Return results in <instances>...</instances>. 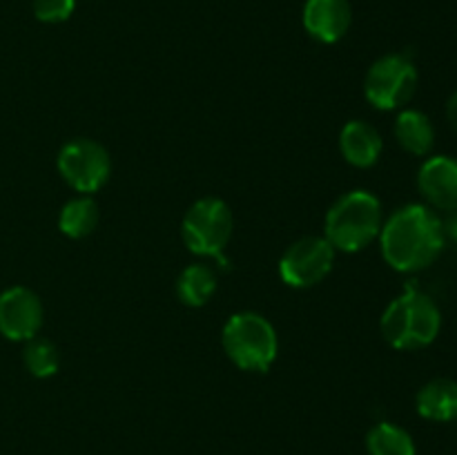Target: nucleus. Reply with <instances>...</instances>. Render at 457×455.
<instances>
[{"label": "nucleus", "mask_w": 457, "mask_h": 455, "mask_svg": "<svg viewBox=\"0 0 457 455\" xmlns=\"http://www.w3.org/2000/svg\"><path fill=\"white\" fill-rule=\"evenodd\" d=\"M384 226L382 203L369 190H353L330 205L324 236L335 250L360 252L373 244Z\"/></svg>", "instance_id": "f03ea898"}, {"label": "nucleus", "mask_w": 457, "mask_h": 455, "mask_svg": "<svg viewBox=\"0 0 457 455\" xmlns=\"http://www.w3.org/2000/svg\"><path fill=\"white\" fill-rule=\"evenodd\" d=\"M339 150L353 168H373L384 150L382 134L366 120H348L339 134Z\"/></svg>", "instance_id": "f8f14e48"}, {"label": "nucleus", "mask_w": 457, "mask_h": 455, "mask_svg": "<svg viewBox=\"0 0 457 455\" xmlns=\"http://www.w3.org/2000/svg\"><path fill=\"white\" fill-rule=\"evenodd\" d=\"M235 230V217L230 205L217 196H204L187 208L181 223V236L186 248L199 257H214L226 266L223 250L230 244Z\"/></svg>", "instance_id": "39448f33"}, {"label": "nucleus", "mask_w": 457, "mask_h": 455, "mask_svg": "<svg viewBox=\"0 0 457 455\" xmlns=\"http://www.w3.org/2000/svg\"><path fill=\"white\" fill-rule=\"evenodd\" d=\"M31 9L40 22L56 25V22H65L74 13L76 0H34Z\"/></svg>", "instance_id": "6ab92c4d"}, {"label": "nucleus", "mask_w": 457, "mask_h": 455, "mask_svg": "<svg viewBox=\"0 0 457 455\" xmlns=\"http://www.w3.org/2000/svg\"><path fill=\"white\" fill-rule=\"evenodd\" d=\"M446 120L457 132V92L451 94V98L446 101Z\"/></svg>", "instance_id": "aec40b11"}, {"label": "nucleus", "mask_w": 457, "mask_h": 455, "mask_svg": "<svg viewBox=\"0 0 457 455\" xmlns=\"http://www.w3.org/2000/svg\"><path fill=\"white\" fill-rule=\"evenodd\" d=\"M418 413L431 422H453L457 419V382L437 377L424 384L415 397Z\"/></svg>", "instance_id": "ddd939ff"}, {"label": "nucleus", "mask_w": 457, "mask_h": 455, "mask_svg": "<svg viewBox=\"0 0 457 455\" xmlns=\"http://www.w3.org/2000/svg\"><path fill=\"white\" fill-rule=\"evenodd\" d=\"M382 257L393 270L420 272L445 248V226L428 205L409 203L395 210L379 232Z\"/></svg>", "instance_id": "f257e3e1"}, {"label": "nucleus", "mask_w": 457, "mask_h": 455, "mask_svg": "<svg viewBox=\"0 0 457 455\" xmlns=\"http://www.w3.org/2000/svg\"><path fill=\"white\" fill-rule=\"evenodd\" d=\"M369 455H415V442L406 428L391 422H379L366 435Z\"/></svg>", "instance_id": "f3484780"}, {"label": "nucleus", "mask_w": 457, "mask_h": 455, "mask_svg": "<svg viewBox=\"0 0 457 455\" xmlns=\"http://www.w3.org/2000/svg\"><path fill=\"white\" fill-rule=\"evenodd\" d=\"M214 290H217V275L205 263H192L177 279V297L190 308L205 306L212 299Z\"/></svg>", "instance_id": "dca6fc26"}, {"label": "nucleus", "mask_w": 457, "mask_h": 455, "mask_svg": "<svg viewBox=\"0 0 457 455\" xmlns=\"http://www.w3.org/2000/svg\"><path fill=\"white\" fill-rule=\"evenodd\" d=\"M418 190L428 208L457 212V159L453 156H431L418 172Z\"/></svg>", "instance_id": "9d476101"}, {"label": "nucleus", "mask_w": 457, "mask_h": 455, "mask_svg": "<svg viewBox=\"0 0 457 455\" xmlns=\"http://www.w3.org/2000/svg\"><path fill=\"white\" fill-rule=\"evenodd\" d=\"M393 132L402 150L413 156H427L436 145V128L431 119L420 110L400 112Z\"/></svg>", "instance_id": "4468645a"}, {"label": "nucleus", "mask_w": 457, "mask_h": 455, "mask_svg": "<svg viewBox=\"0 0 457 455\" xmlns=\"http://www.w3.org/2000/svg\"><path fill=\"white\" fill-rule=\"evenodd\" d=\"M451 232H453V236L457 239V212H455L453 221H451Z\"/></svg>", "instance_id": "412c9836"}, {"label": "nucleus", "mask_w": 457, "mask_h": 455, "mask_svg": "<svg viewBox=\"0 0 457 455\" xmlns=\"http://www.w3.org/2000/svg\"><path fill=\"white\" fill-rule=\"evenodd\" d=\"M22 361H25V368L34 377L45 379L58 373V368H61V352H58L56 343L49 342V339L34 337L27 342L25 351H22Z\"/></svg>", "instance_id": "a211bd4d"}, {"label": "nucleus", "mask_w": 457, "mask_h": 455, "mask_svg": "<svg viewBox=\"0 0 457 455\" xmlns=\"http://www.w3.org/2000/svg\"><path fill=\"white\" fill-rule=\"evenodd\" d=\"M101 221V210L98 203L89 194H80L76 199L67 201L58 217V228L70 239H85L96 230Z\"/></svg>", "instance_id": "2eb2a0df"}, {"label": "nucleus", "mask_w": 457, "mask_h": 455, "mask_svg": "<svg viewBox=\"0 0 457 455\" xmlns=\"http://www.w3.org/2000/svg\"><path fill=\"white\" fill-rule=\"evenodd\" d=\"M384 339L397 351H420L431 346L442 328L437 303L418 290H406L393 299L379 321Z\"/></svg>", "instance_id": "7ed1b4c3"}, {"label": "nucleus", "mask_w": 457, "mask_h": 455, "mask_svg": "<svg viewBox=\"0 0 457 455\" xmlns=\"http://www.w3.org/2000/svg\"><path fill=\"white\" fill-rule=\"evenodd\" d=\"M302 18L308 36L324 45H333L351 29L353 9L348 0H306Z\"/></svg>", "instance_id": "9b49d317"}, {"label": "nucleus", "mask_w": 457, "mask_h": 455, "mask_svg": "<svg viewBox=\"0 0 457 455\" xmlns=\"http://www.w3.org/2000/svg\"><path fill=\"white\" fill-rule=\"evenodd\" d=\"M221 343L232 364L250 373H266L279 352L275 326L253 310L237 312L226 321Z\"/></svg>", "instance_id": "20e7f679"}, {"label": "nucleus", "mask_w": 457, "mask_h": 455, "mask_svg": "<svg viewBox=\"0 0 457 455\" xmlns=\"http://www.w3.org/2000/svg\"><path fill=\"white\" fill-rule=\"evenodd\" d=\"M43 317V302L31 288L13 285L0 294V333L12 342H29L38 337Z\"/></svg>", "instance_id": "1a4fd4ad"}, {"label": "nucleus", "mask_w": 457, "mask_h": 455, "mask_svg": "<svg viewBox=\"0 0 457 455\" xmlns=\"http://www.w3.org/2000/svg\"><path fill=\"white\" fill-rule=\"evenodd\" d=\"M56 168L71 190L94 194L110 181L112 159L107 147L94 138H74L61 147Z\"/></svg>", "instance_id": "0eeeda50"}, {"label": "nucleus", "mask_w": 457, "mask_h": 455, "mask_svg": "<svg viewBox=\"0 0 457 455\" xmlns=\"http://www.w3.org/2000/svg\"><path fill=\"white\" fill-rule=\"evenodd\" d=\"M415 89L418 67L406 54H386L366 71L364 96L375 110H400L415 96Z\"/></svg>", "instance_id": "423d86ee"}, {"label": "nucleus", "mask_w": 457, "mask_h": 455, "mask_svg": "<svg viewBox=\"0 0 457 455\" xmlns=\"http://www.w3.org/2000/svg\"><path fill=\"white\" fill-rule=\"evenodd\" d=\"M335 248L326 236H302L279 259V277L290 288H312L330 275Z\"/></svg>", "instance_id": "6e6552de"}]
</instances>
